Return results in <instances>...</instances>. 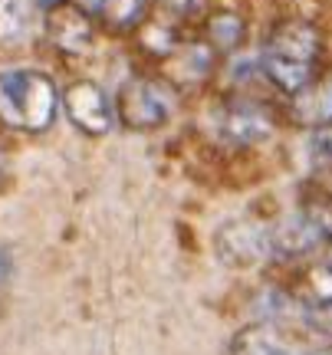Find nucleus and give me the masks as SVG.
Returning a JSON list of instances; mask_svg holds the SVG:
<instances>
[{
	"mask_svg": "<svg viewBox=\"0 0 332 355\" xmlns=\"http://www.w3.org/2000/svg\"><path fill=\"white\" fill-rule=\"evenodd\" d=\"M60 89L40 69L0 73V122L20 132H46L60 112Z\"/></svg>",
	"mask_w": 332,
	"mask_h": 355,
	"instance_id": "obj_1",
	"label": "nucleus"
},
{
	"mask_svg": "<svg viewBox=\"0 0 332 355\" xmlns=\"http://www.w3.org/2000/svg\"><path fill=\"white\" fill-rule=\"evenodd\" d=\"M178 96L171 83L155 76H135L115 96V119L132 132H155L175 115Z\"/></svg>",
	"mask_w": 332,
	"mask_h": 355,
	"instance_id": "obj_2",
	"label": "nucleus"
},
{
	"mask_svg": "<svg viewBox=\"0 0 332 355\" xmlns=\"http://www.w3.org/2000/svg\"><path fill=\"white\" fill-rule=\"evenodd\" d=\"M277 115L263 102L254 99H227L218 109V135L230 148H254L273 139Z\"/></svg>",
	"mask_w": 332,
	"mask_h": 355,
	"instance_id": "obj_3",
	"label": "nucleus"
},
{
	"mask_svg": "<svg viewBox=\"0 0 332 355\" xmlns=\"http://www.w3.org/2000/svg\"><path fill=\"white\" fill-rule=\"evenodd\" d=\"M46 40L66 56H82L96 43V17L76 0H60L46 10Z\"/></svg>",
	"mask_w": 332,
	"mask_h": 355,
	"instance_id": "obj_4",
	"label": "nucleus"
},
{
	"mask_svg": "<svg viewBox=\"0 0 332 355\" xmlns=\"http://www.w3.org/2000/svg\"><path fill=\"white\" fill-rule=\"evenodd\" d=\"M63 109L69 115V122L82 132V135H92L99 139L105 135L115 122V105L112 99L105 96V89L92 79H76L73 86L63 92Z\"/></svg>",
	"mask_w": 332,
	"mask_h": 355,
	"instance_id": "obj_5",
	"label": "nucleus"
},
{
	"mask_svg": "<svg viewBox=\"0 0 332 355\" xmlns=\"http://www.w3.org/2000/svg\"><path fill=\"white\" fill-rule=\"evenodd\" d=\"M322 53V33L316 24L309 20H283L270 30L267 46H263V56H277V60H286V63H299V66H313L320 63Z\"/></svg>",
	"mask_w": 332,
	"mask_h": 355,
	"instance_id": "obj_6",
	"label": "nucleus"
},
{
	"mask_svg": "<svg viewBox=\"0 0 332 355\" xmlns=\"http://www.w3.org/2000/svg\"><path fill=\"white\" fill-rule=\"evenodd\" d=\"M218 254L230 266H254L273 254L270 247V230L254 220H230L218 230Z\"/></svg>",
	"mask_w": 332,
	"mask_h": 355,
	"instance_id": "obj_7",
	"label": "nucleus"
},
{
	"mask_svg": "<svg viewBox=\"0 0 332 355\" xmlns=\"http://www.w3.org/2000/svg\"><path fill=\"white\" fill-rule=\"evenodd\" d=\"M322 241H326V227L320 224L316 214H293V217H286L280 227L270 230V247L283 260L313 254Z\"/></svg>",
	"mask_w": 332,
	"mask_h": 355,
	"instance_id": "obj_8",
	"label": "nucleus"
},
{
	"mask_svg": "<svg viewBox=\"0 0 332 355\" xmlns=\"http://www.w3.org/2000/svg\"><path fill=\"white\" fill-rule=\"evenodd\" d=\"M290 115L299 125L320 128L326 122H332V76L313 79L309 86H303L299 92L290 96Z\"/></svg>",
	"mask_w": 332,
	"mask_h": 355,
	"instance_id": "obj_9",
	"label": "nucleus"
},
{
	"mask_svg": "<svg viewBox=\"0 0 332 355\" xmlns=\"http://www.w3.org/2000/svg\"><path fill=\"white\" fill-rule=\"evenodd\" d=\"M247 40V24L237 10H214L204 20V43L214 53H234Z\"/></svg>",
	"mask_w": 332,
	"mask_h": 355,
	"instance_id": "obj_10",
	"label": "nucleus"
},
{
	"mask_svg": "<svg viewBox=\"0 0 332 355\" xmlns=\"http://www.w3.org/2000/svg\"><path fill=\"white\" fill-rule=\"evenodd\" d=\"M152 0H99V7L92 17H99V24L112 33H135L145 26Z\"/></svg>",
	"mask_w": 332,
	"mask_h": 355,
	"instance_id": "obj_11",
	"label": "nucleus"
},
{
	"mask_svg": "<svg viewBox=\"0 0 332 355\" xmlns=\"http://www.w3.org/2000/svg\"><path fill=\"white\" fill-rule=\"evenodd\" d=\"M230 355H290L277 343V336L260 326H250V329H241L230 343Z\"/></svg>",
	"mask_w": 332,
	"mask_h": 355,
	"instance_id": "obj_12",
	"label": "nucleus"
},
{
	"mask_svg": "<svg viewBox=\"0 0 332 355\" xmlns=\"http://www.w3.org/2000/svg\"><path fill=\"white\" fill-rule=\"evenodd\" d=\"M30 26V7L26 0H0V43L20 40Z\"/></svg>",
	"mask_w": 332,
	"mask_h": 355,
	"instance_id": "obj_13",
	"label": "nucleus"
},
{
	"mask_svg": "<svg viewBox=\"0 0 332 355\" xmlns=\"http://www.w3.org/2000/svg\"><path fill=\"white\" fill-rule=\"evenodd\" d=\"M313 155L322 162H332V122L313 128Z\"/></svg>",
	"mask_w": 332,
	"mask_h": 355,
	"instance_id": "obj_14",
	"label": "nucleus"
},
{
	"mask_svg": "<svg viewBox=\"0 0 332 355\" xmlns=\"http://www.w3.org/2000/svg\"><path fill=\"white\" fill-rule=\"evenodd\" d=\"M306 322L313 326V329L326 332V336H332V300H326V303H316L313 309H309Z\"/></svg>",
	"mask_w": 332,
	"mask_h": 355,
	"instance_id": "obj_15",
	"label": "nucleus"
},
{
	"mask_svg": "<svg viewBox=\"0 0 332 355\" xmlns=\"http://www.w3.org/2000/svg\"><path fill=\"white\" fill-rule=\"evenodd\" d=\"M158 3H161L171 17H194V13L204 10L207 0H158Z\"/></svg>",
	"mask_w": 332,
	"mask_h": 355,
	"instance_id": "obj_16",
	"label": "nucleus"
},
{
	"mask_svg": "<svg viewBox=\"0 0 332 355\" xmlns=\"http://www.w3.org/2000/svg\"><path fill=\"white\" fill-rule=\"evenodd\" d=\"M7 273H10V263H7V254L0 250V283L7 279Z\"/></svg>",
	"mask_w": 332,
	"mask_h": 355,
	"instance_id": "obj_17",
	"label": "nucleus"
},
{
	"mask_svg": "<svg viewBox=\"0 0 332 355\" xmlns=\"http://www.w3.org/2000/svg\"><path fill=\"white\" fill-rule=\"evenodd\" d=\"M53 3H60V0H37V7H43V10H50Z\"/></svg>",
	"mask_w": 332,
	"mask_h": 355,
	"instance_id": "obj_18",
	"label": "nucleus"
},
{
	"mask_svg": "<svg viewBox=\"0 0 332 355\" xmlns=\"http://www.w3.org/2000/svg\"><path fill=\"white\" fill-rule=\"evenodd\" d=\"M326 266L332 270V243H329V250H326Z\"/></svg>",
	"mask_w": 332,
	"mask_h": 355,
	"instance_id": "obj_19",
	"label": "nucleus"
},
{
	"mask_svg": "<svg viewBox=\"0 0 332 355\" xmlns=\"http://www.w3.org/2000/svg\"><path fill=\"white\" fill-rule=\"evenodd\" d=\"M313 355H332V352H313Z\"/></svg>",
	"mask_w": 332,
	"mask_h": 355,
	"instance_id": "obj_20",
	"label": "nucleus"
}]
</instances>
